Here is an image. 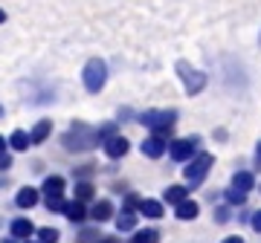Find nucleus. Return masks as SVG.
Returning <instances> with one entry per match:
<instances>
[{
  "label": "nucleus",
  "instance_id": "nucleus-1",
  "mask_svg": "<svg viewBox=\"0 0 261 243\" xmlns=\"http://www.w3.org/2000/svg\"><path fill=\"white\" fill-rule=\"evenodd\" d=\"M140 122L145 128H151L154 136L168 142L171 128H174V122H177V110H145V113H140Z\"/></svg>",
  "mask_w": 261,
  "mask_h": 243
},
{
  "label": "nucleus",
  "instance_id": "nucleus-2",
  "mask_svg": "<svg viewBox=\"0 0 261 243\" xmlns=\"http://www.w3.org/2000/svg\"><path fill=\"white\" fill-rule=\"evenodd\" d=\"M215 165V157L212 154H197L195 159H189L186 162V168H183V179H186V186L197 188V186H203V179L209 177V171H212Z\"/></svg>",
  "mask_w": 261,
  "mask_h": 243
},
{
  "label": "nucleus",
  "instance_id": "nucleus-3",
  "mask_svg": "<svg viewBox=\"0 0 261 243\" xmlns=\"http://www.w3.org/2000/svg\"><path fill=\"white\" fill-rule=\"evenodd\" d=\"M61 142H64L67 150H90L99 142V136H96V128H87L84 122H75L70 128V133H64Z\"/></svg>",
  "mask_w": 261,
  "mask_h": 243
},
{
  "label": "nucleus",
  "instance_id": "nucleus-4",
  "mask_svg": "<svg viewBox=\"0 0 261 243\" xmlns=\"http://www.w3.org/2000/svg\"><path fill=\"white\" fill-rule=\"evenodd\" d=\"M82 81H84V90L87 93H99L108 81V64L102 58H90L82 70Z\"/></svg>",
  "mask_w": 261,
  "mask_h": 243
},
{
  "label": "nucleus",
  "instance_id": "nucleus-5",
  "mask_svg": "<svg viewBox=\"0 0 261 243\" xmlns=\"http://www.w3.org/2000/svg\"><path fill=\"white\" fill-rule=\"evenodd\" d=\"M197 145H200V139H197V136L171 139V142H168V157L174 159V162H189V159L197 157Z\"/></svg>",
  "mask_w": 261,
  "mask_h": 243
},
{
  "label": "nucleus",
  "instance_id": "nucleus-6",
  "mask_svg": "<svg viewBox=\"0 0 261 243\" xmlns=\"http://www.w3.org/2000/svg\"><path fill=\"white\" fill-rule=\"evenodd\" d=\"M177 75L183 78V84H186V93L189 96H197L200 90L206 87V75L195 67H189L186 61H177Z\"/></svg>",
  "mask_w": 261,
  "mask_h": 243
},
{
  "label": "nucleus",
  "instance_id": "nucleus-7",
  "mask_svg": "<svg viewBox=\"0 0 261 243\" xmlns=\"http://www.w3.org/2000/svg\"><path fill=\"white\" fill-rule=\"evenodd\" d=\"M9 234L15 240H29V237L35 234V223H32L29 217H15L9 223Z\"/></svg>",
  "mask_w": 261,
  "mask_h": 243
},
{
  "label": "nucleus",
  "instance_id": "nucleus-8",
  "mask_svg": "<svg viewBox=\"0 0 261 243\" xmlns=\"http://www.w3.org/2000/svg\"><path fill=\"white\" fill-rule=\"evenodd\" d=\"M140 150H142V154H145L148 159H160V157H163V154L168 150V142L151 133V136H145V142L140 145Z\"/></svg>",
  "mask_w": 261,
  "mask_h": 243
},
{
  "label": "nucleus",
  "instance_id": "nucleus-9",
  "mask_svg": "<svg viewBox=\"0 0 261 243\" xmlns=\"http://www.w3.org/2000/svg\"><path fill=\"white\" fill-rule=\"evenodd\" d=\"M87 217H90L93 223H105V220H111V217H113V203H111V200H93V206L87 208Z\"/></svg>",
  "mask_w": 261,
  "mask_h": 243
},
{
  "label": "nucleus",
  "instance_id": "nucleus-10",
  "mask_svg": "<svg viewBox=\"0 0 261 243\" xmlns=\"http://www.w3.org/2000/svg\"><path fill=\"white\" fill-rule=\"evenodd\" d=\"M128 150H130V142L125 139L122 133H116V136H111V139L105 142V154H108L111 159H122Z\"/></svg>",
  "mask_w": 261,
  "mask_h": 243
},
{
  "label": "nucleus",
  "instance_id": "nucleus-11",
  "mask_svg": "<svg viewBox=\"0 0 261 243\" xmlns=\"http://www.w3.org/2000/svg\"><path fill=\"white\" fill-rule=\"evenodd\" d=\"M38 200H41V191L32 188V186H23L18 194H15V206H18V208H35Z\"/></svg>",
  "mask_w": 261,
  "mask_h": 243
},
{
  "label": "nucleus",
  "instance_id": "nucleus-12",
  "mask_svg": "<svg viewBox=\"0 0 261 243\" xmlns=\"http://www.w3.org/2000/svg\"><path fill=\"white\" fill-rule=\"evenodd\" d=\"M186 200H189V186H168L163 191V203H168V206H174V208L180 203H186Z\"/></svg>",
  "mask_w": 261,
  "mask_h": 243
},
{
  "label": "nucleus",
  "instance_id": "nucleus-13",
  "mask_svg": "<svg viewBox=\"0 0 261 243\" xmlns=\"http://www.w3.org/2000/svg\"><path fill=\"white\" fill-rule=\"evenodd\" d=\"M140 215H145L148 220H160V217L166 215V208H163V200H154V197H145L140 206Z\"/></svg>",
  "mask_w": 261,
  "mask_h": 243
},
{
  "label": "nucleus",
  "instance_id": "nucleus-14",
  "mask_svg": "<svg viewBox=\"0 0 261 243\" xmlns=\"http://www.w3.org/2000/svg\"><path fill=\"white\" fill-rule=\"evenodd\" d=\"M73 200H79V203H84V206H87V203H93V200H96V186H93V183H87V179H84V183H75Z\"/></svg>",
  "mask_w": 261,
  "mask_h": 243
},
{
  "label": "nucleus",
  "instance_id": "nucleus-15",
  "mask_svg": "<svg viewBox=\"0 0 261 243\" xmlns=\"http://www.w3.org/2000/svg\"><path fill=\"white\" fill-rule=\"evenodd\" d=\"M49 133H53V122H49V119H41L35 128L29 131V139H32V145H41V142H47Z\"/></svg>",
  "mask_w": 261,
  "mask_h": 243
},
{
  "label": "nucleus",
  "instance_id": "nucleus-16",
  "mask_svg": "<svg viewBox=\"0 0 261 243\" xmlns=\"http://www.w3.org/2000/svg\"><path fill=\"white\" fill-rule=\"evenodd\" d=\"M174 215H177V220H197L200 206H197L195 200H186V203H180V206L174 208Z\"/></svg>",
  "mask_w": 261,
  "mask_h": 243
},
{
  "label": "nucleus",
  "instance_id": "nucleus-17",
  "mask_svg": "<svg viewBox=\"0 0 261 243\" xmlns=\"http://www.w3.org/2000/svg\"><path fill=\"white\" fill-rule=\"evenodd\" d=\"M116 232H137V215L122 208L116 215Z\"/></svg>",
  "mask_w": 261,
  "mask_h": 243
},
{
  "label": "nucleus",
  "instance_id": "nucleus-18",
  "mask_svg": "<svg viewBox=\"0 0 261 243\" xmlns=\"http://www.w3.org/2000/svg\"><path fill=\"white\" fill-rule=\"evenodd\" d=\"M41 191H44V197L64 194V177H58V174H53V177H47V179H44V186H41Z\"/></svg>",
  "mask_w": 261,
  "mask_h": 243
},
{
  "label": "nucleus",
  "instance_id": "nucleus-19",
  "mask_svg": "<svg viewBox=\"0 0 261 243\" xmlns=\"http://www.w3.org/2000/svg\"><path fill=\"white\" fill-rule=\"evenodd\" d=\"M64 217L70 220V223H82L84 217H87V206H84V203H79V200H73V203H67Z\"/></svg>",
  "mask_w": 261,
  "mask_h": 243
},
{
  "label": "nucleus",
  "instance_id": "nucleus-20",
  "mask_svg": "<svg viewBox=\"0 0 261 243\" xmlns=\"http://www.w3.org/2000/svg\"><path fill=\"white\" fill-rule=\"evenodd\" d=\"M232 188H238V191H244V194H247V191H252V188H255V177H252L250 171H238V174L232 177Z\"/></svg>",
  "mask_w": 261,
  "mask_h": 243
},
{
  "label": "nucleus",
  "instance_id": "nucleus-21",
  "mask_svg": "<svg viewBox=\"0 0 261 243\" xmlns=\"http://www.w3.org/2000/svg\"><path fill=\"white\" fill-rule=\"evenodd\" d=\"M44 206H47L49 215H64L67 200H64V194H53V197H44Z\"/></svg>",
  "mask_w": 261,
  "mask_h": 243
},
{
  "label": "nucleus",
  "instance_id": "nucleus-22",
  "mask_svg": "<svg viewBox=\"0 0 261 243\" xmlns=\"http://www.w3.org/2000/svg\"><path fill=\"white\" fill-rule=\"evenodd\" d=\"M9 145H12V150H27L29 145H32V139H29V133H27V131H12Z\"/></svg>",
  "mask_w": 261,
  "mask_h": 243
},
{
  "label": "nucleus",
  "instance_id": "nucleus-23",
  "mask_svg": "<svg viewBox=\"0 0 261 243\" xmlns=\"http://www.w3.org/2000/svg\"><path fill=\"white\" fill-rule=\"evenodd\" d=\"M160 240V232L157 229H137L134 232V240L130 243H157Z\"/></svg>",
  "mask_w": 261,
  "mask_h": 243
},
{
  "label": "nucleus",
  "instance_id": "nucleus-24",
  "mask_svg": "<svg viewBox=\"0 0 261 243\" xmlns=\"http://www.w3.org/2000/svg\"><path fill=\"white\" fill-rule=\"evenodd\" d=\"M75 240H79V243H99V240H102V232H99V226H87V229L79 232Z\"/></svg>",
  "mask_w": 261,
  "mask_h": 243
},
{
  "label": "nucleus",
  "instance_id": "nucleus-25",
  "mask_svg": "<svg viewBox=\"0 0 261 243\" xmlns=\"http://www.w3.org/2000/svg\"><path fill=\"white\" fill-rule=\"evenodd\" d=\"M224 200H226V206H244V203H247V194L229 186V188L224 191Z\"/></svg>",
  "mask_w": 261,
  "mask_h": 243
},
{
  "label": "nucleus",
  "instance_id": "nucleus-26",
  "mask_svg": "<svg viewBox=\"0 0 261 243\" xmlns=\"http://www.w3.org/2000/svg\"><path fill=\"white\" fill-rule=\"evenodd\" d=\"M58 237H61V232L53 229V226H47V229L38 232V243H58Z\"/></svg>",
  "mask_w": 261,
  "mask_h": 243
},
{
  "label": "nucleus",
  "instance_id": "nucleus-27",
  "mask_svg": "<svg viewBox=\"0 0 261 243\" xmlns=\"http://www.w3.org/2000/svg\"><path fill=\"white\" fill-rule=\"evenodd\" d=\"M140 206H142V197L134 194V191H128L125 200H122V208H125V211H134V208H140Z\"/></svg>",
  "mask_w": 261,
  "mask_h": 243
},
{
  "label": "nucleus",
  "instance_id": "nucleus-28",
  "mask_svg": "<svg viewBox=\"0 0 261 243\" xmlns=\"http://www.w3.org/2000/svg\"><path fill=\"white\" fill-rule=\"evenodd\" d=\"M96 136H99V142H108L111 136H116V125H102V128H96Z\"/></svg>",
  "mask_w": 261,
  "mask_h": 243
},
{
  "label": "nucleus",
  "instance_id": "nucleus-29",
  "mask_svg": "<svg viewBox=\"0 0 261 243\" xmlns=\"http://www.w3.org/2000/svg\"><path fill=\"white\" fill-rule=\"evenodd\" d=\"M12 168V157L6 150H0V171H9Z\"/></svg>",
  "mask_w": 261,
  "mask_h": 243
},
{
  "label": "nucleus",
  "instance_id": "nucleus-30",
  "mask_svg": "<svg viewBox=\"0 0 261 243\" xmlns=\"http://www.w3.org/2000/svg\"><path fill=\"white\" fill-rule=\"evenodd\" d=\"M252 229H255V232H261V211H255V215H252Z\"/></svg>",
  "mask_w": 261,
  "mask_h": 243
},
{
  "label": "nucleus",
  "instance_id": "nucleus-31",
  "mask_svg": "<svg viewBox=\"0 0 261 243\" xmlns=\"http://www.w3.org/2000/svg\"><path fill=\"white\" fill-rule=\"evenodd\" d=\"M226 217H229V211H226V208H218V211H215V220H218V223H224Z\"/></svg>",
  "mask_w": 261,
  "mask_h": 243
},
{
  "label": "nucleus",
  "instance_id": "nucleus-32",
  "mask_svg": "<svg viewBox=\"0 0 261 243\" xmlns=\"http://www.w3.org/2000/svg\"><path fill=\"white\" fill-rule=\"evenodd\" d=\"M221 243H244V237L241 234H229V237H224Z\"/></svg>",
  "mask_w": 261,
  "mask_h": 243
},
{
  "label": "nucleus",
  "instance_id": "nucleus-33",
  "mask_svg": "<svg viewBox=\"0 0 261 243\" xmlns=\"http://www.w3.org/2000/svg\"><path fill=\"white\" fill-rule=\"evenodd\" d=\"M99 243H119V240H116V237H102Z\"/></svg>",
  "mask_w": 261,
  "mask_h": 243
},
{
  "label": "nucleus",
  "instance_id": "nucleus-34",
  "mask_svg": "<svg viewBox=\"0 0 261 243\" xmlns=\"http://www.w3.org/2000/svg\"><path fill=\"white\" fill-rule=\"evenodd\" d=\"M0 23H6V12L0 9Z\"/></svg>",
  "mask_w": 261,
  "mask_h": 243
},
{
  "label": "nucleus",
  "instance_id": "nucleus-35",
  "mask_svg": "<svg viewBox=\"0 0 261 243\" xmlns=\"http://www.w3.org/2000/svg\"><path fill=\"white\" fill-rule=\"evenodd\" d=\"M255 157H258V162H261V142H258V148H255Z\"/></svg>",
  "mask_w": 261,
  "mask_h": 243
},
{
  "label": "nucleus",
  "instance_id": "nucleus-36",
  "mask_svg": "<svg viewBox=\"0 0 261 243\" xmlns=\"http://www.w3.org/2000/svg\"><path fill=\"white\" fill-rule=\"evenodd\" d=\"M0 150H6V139L3 136H0Z\"/></svg>",
  "mask_w": 261,
  "mask_h": 243
},
{
  "label": "nucleus",
  "instance_id": "nucleus-37",
  "mask_svg": "<svg viewBox=\"0 0 261 243\" xmlns=\"http://www.w3.org/2000/svg\"><path fill=\"white\" fill-rule=\"evenodd\" d=\"M0 116H3V104H0Z\"/></svg>",
  "mask_w": 261,
  "mask_h": 243
},
{
  "label": "nucleus",
  "instance_id": "nucleus-38",
  "mask_svg": "<svg viewBox=\"0 0 261 243\" xmlns=\"http://www.w3.org/2000/svg\"><path fill=\"white\" fill-rule=\"evenodd\" d=\"M27 243H38V240H27Z\"/></svg>",
  "mask_w": 261,
  "mask_h": 243
},
{
  "label": "nucleus",
  "instance_id": "nucleus-39",
  "mask_svg": "<svg viewBox=\"0 0 261 243\" xmlns=\"http://www.w3.org/2000/svg\"><path fill=\"white\" fill-rule=\"evenodd\" d=\"M258 188H261V186H258Z\"/></svg>",
  "mask_w": 261,
  "mask_h": 243
}]
</instances>
